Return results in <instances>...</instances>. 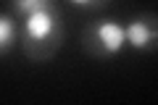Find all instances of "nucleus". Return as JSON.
I'll return each mask as SVG.
<instances>
[{"label":"nucleus","instance_id":"1","mask_svg":"<svg viewBox=\"0 0 158 105\" xmlns=\"http://www.w3.org/2000/svg\"><path fill=\"white\" fill-rule=\"evenodd\" d=\"M53 29H56V16H53L48 8H37V11L29 13V18H27V34L32 39L42 42V39H48L53 34Z\"/></svg>","mask_w":158,"mask_h":105},{"label":"nucleus","instance_id":"2","mask_svg":"<svg viewBox=\"0 0 158 105\" xmlns=\"http://www.w3.org/2000/svg\"><path fill=\"white\" fill-rule=\"evenodd\" d=\"M95 37H98V42H100V47L106 50V53H116V50H121L124 42H127L124 29L118 26V24H113V21L100 24V26L95 29Z\"/></svg>","mask_w":158,"mask_h":105},{"label":"nucleus","instance_id":"3","mask_svg":"<svg viewBox=\"0 0 158 105\" xmlns=\"http://www.w3.org/2000/svg\"><path fill=\"white\" fill-rule=\"evenodd\" d=\"M124 34H127V42L135 45V47H140V50L148 47V45H150V39H153L148 24H142V21H132L129 29H124Z\"/></svg>","mask_w":158,"mask_h":105},{"label":"nucleus","instance_id":"4","mask_svg":"<svg viewBox=\"0 0 158 105\" xmlns=\"http://www.w3.org/2000/svg\"><path fill=\"white\" fill-rule=\"evenodd\" d=\"M13 42V24L6 16H0V50H6Z\"/></svg>","mask_w":158,"mask_h":105},{"label":"nucleus","instance_id":"5","mask_svg":"<svg viewBox=\"0 0 158 105\" xmlns=\"http://www.w3.org/2000/svg\"><path fill=\"white\" fill-rule=\"evenodd\" d=\"M16 6L21 11H37V8H48V0H16Z\"/></svg>","mask_w":158,"mask_h":105},{"label":"nucleus","instance_id":"6","mask_svg":"<svg viewBox=\"0 0 158 105\" xmlns=\"http://www.w3.org/2000/svg\"><path fill=\"white\" fill-rule=\"evenodd\" d=\"M71 3H77V6H87V3H92V0H71Z\"/></svg>","mask_w":158,"mask_h":105}]
</instances>
